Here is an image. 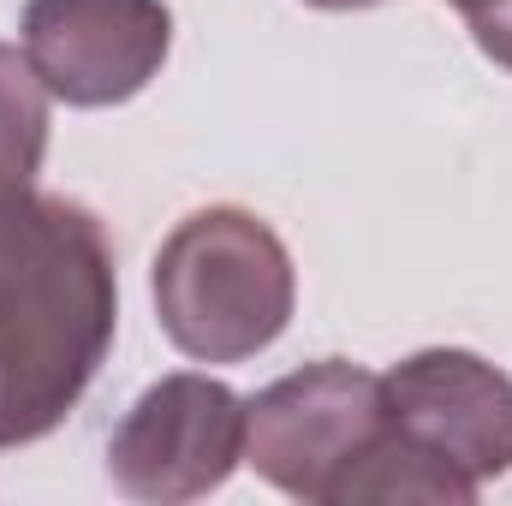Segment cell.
<instances>
[{
  "mask_svg": "<svg viewBox=\"0 0 512 506\" xmlns=\"http://www.w3.org/2000/svg\"><path fill=\"white\" fill-rule=\"evenodd\" d=\"M239 465H245V399L227 381L197 370L143 387L108 441L114 489L149 506L215 495Z\"/></svg>",
  "mask_w": 512,
  "mask_h": 506,
  "instance_id": "4",
  "label": "cell"
},
{
  "mask_svg": "<svg viewBox=\"0 0 512 506\" xmlns=\"http://www.w3.org/2000/svg\"><path fill=\"white\" fill-rule=\"evenodd\" d=\"M382 399L387 429L459 483L483 489L512 471V376L489 358L459 346L411 352L382 376Z\"/></svg>",
  "mask_w": 512,
  "mask_h": 506,
  "instance_id": "5",
  "label": "cell"
},
{
  "mask_svg": "<svg viewBox=\"0 0 512 506\" xmlns=\"http://www.w3.org/2000/svg\"><path fill=\"white\" fill-rule=\"evenodd\" d=\"M48 155V84L36 78L30 54L0 42V191L36 185Z\"/></svg>",
  "mask_w": 512,
  "mask_h": 506,
  "instance_id": "7",
  "label": "cell"
},
{
  "mask_svg": "<svg viewBox=\"0 0 512 506\" xmlns=\"http://www.w3.org/2000/svg\"><path fill=\"white\" fill-rule=\"evenodd\" d=\"M155 322L197 364H245L268 352L298 304V274L280 233L233 203L185 215L155 251Z\"/></svg>",
  "mask_w": 512,
  "mask_h": 506,
  "instance_id": "2",
  "label": "cell"
},
{
  "mask_svg": "<svg viewBox=\"0 0 512 506\" xmlns=\"http://www.w3.org/2000/svg\"><path fill=\"white\" fill-rule=\"evenodd\" d=\"M447 6H459V12H465V6H471V0H447Z\"/></svg>",
  "mask_w": 512,
  "mask_h": 506,
  "instance_id": "10",
  "label": "cell"
},
{
  "mask_svg": "<svg viewBox=\"0 0 512 506\" xmlns=\"http://www.w3.org/2000/svg\"><path fill=\"white\" fill-rule=\"evenodd\" d=\"M465 24H471V42L512 72V0H471L465 6Z\"/></svg>",
  "mask_w": 512,
  "mask_h": 506,
  "instance_id": "8",
  "label": "cell"
},
{
  "mask_svg": "<svg viewBox=\"0 0 512 506\" xmlns=\"http://www.w3.org/2000/svg\"><path fill=\"white\" fill-rule=\"evenodd\" d=\"M120 322L102 221L54 191H0V447L66 423Z\"/></svg>",
  "mask_w": 512,
  "mask_h": 506,
  "instance_id": "1",
  "label": "cell"
},
{
  "mask_svg": "<svg viewBox=\"0 0 512 506\" xmlns=\"http://www.w3.org/2000/svg\"><path fill=\"white\" fill-rule=\"evenodd\" d=\"M173 12L161 0H30L24 54L54 102L120 108L161 72Z\"/></svg>",
  "mask_w": 512,
  "mask_h": 506,
  "instance_id": "6",
  "label": "cell"
},
{
  "mask_svg": "<svg viewBox=\"0 0 512 506\" xmlns=\"http://www.w3.org/2000/svg\"><path fill=\"white\" fill-rule=\"evenodd\" d=\"M304 6H322V12H364V6H382V0H304Z\"/></svg>",
  "mask_w": 512,
  "mask_h": 506,
  "instance_id": "9",
  "label": "cell"
},
{
  "mask_svg": "<svg viewBox=\"0 0 512 506\" xmlns=\"http://www.w3.org/2000/svg\"><path fill=\"white\" fill-rule=\"evenodd\" d=\"M387 435L382 376L322 358L245 399V465L292 501L340 506L352 471Z\"/></svg>",
  "mask_w": 512,
  "mask_h": 506,
  "instance_id": "3",
  "label": "cell"
}]
</instances>
